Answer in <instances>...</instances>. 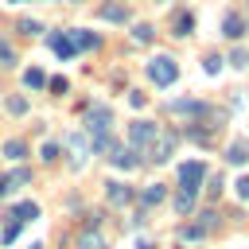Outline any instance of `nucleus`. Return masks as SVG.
<instances>
[{
    "label": "nucleus",
    "mask_w": 249,
    "mask_h": 249,
    "mask_svg": "<svg viewBox=\"0 0 249 249\" xmlns=\"http://www.w3.org/2000/svg\"><path fill=\"white\" fill-rule=\"evenodd\" d=\"M16 233H19V222H16V218H8V226H4V237H0V241H12Z\"/></svg>",
    "instance_id": "2f4dec72"
},
{
    "label": "nucleus",
    "mask_w": 249,
    "mask_h": 249,
    "mask_svg": "<svg viewBox=\"0 0 249 249\" xmlns=\"http://www.w3.org/2000/svg\"><path fill=\"white\" fill-rule=\"evenodd\" d=\"M47 86H51V89H54V93H66V89H70V82H66V78H51V82H47Z\"/></svg>",
    "instance_id": "473e14b6"
},
{
    "label": "nucleus",
    "mask_w": 249,
    "mask_h": 249,
    "mask_svg": "<svg viewBox=\"0 0 249 249\" xmlns=\"http://www.w3.org/2000/svg\"><path fill=\"white\" fill-rule=\"evenodd\" d=\"M198 226H202V230H214V226H218V214H214V210L198 214Z\"/></svg>",
    "instance_id": "bb28decb"
},
{
    "label": "nucleus",
    "mask_w": 249,
    "mask_h": 249,
    "mask_svg": "<svg viewBox=\"0 0 249 249\" xmlns=\"http://www.w3.org/2000/svg\"><path fill=\"white\" fill-rule=\"evenodd\" d=\"M31 249H43V245H31Z\"/></svg>",
    "instance_id": "4c0bfd02"
},
{
    "label": "nucleus",
    "mask_w": 249,
    "mask_h": 249,
    "mask_svg": "<svg viewBox=\"0 0 249 249\" xmlns=\"http://www.w3.org/2000/svg\"><path fill=\"white\" fill-rule=\"evenodd\" d=\"M175 210H179V214L187 218V214L195 210V195H187V191H179V198H175Z\"/></svg>",
    "instance_id": "aec40b11"
},
{
    "label": "nucleus",
    "mask_w": 249,
    "mask_h": 249,
    "mask_svg": "<svg viewBox=\"0 0 249 249\" xmlns=\"http://www.w3.org/2000/svg\"><path fill=\"white\" fill-rule=\"evenodd\" d=\"M156 132H160V128H156L152 121H132V124H128V140H132V148H148Z\"/></svg>",
    "instance_id": "39448f33"
},
{
    "label": "nucleus",
    "mask_w": 249,
    "mask_h": 249,
    "mask_svg": "<svg viewBox=\"0 0 249 249\" xmlns=\"http://www.w3.org/2000/svg\"><path fill=\"white\" fill-rule=\"evenodd\" d=\"M132 39H136V43H148V39H152V27H148V23H136V27H132Z\"/></svg>",
    "instance_id": "a878e982"
},
{
    "label": "nucleus",
    "mask_w": 249,
    "mask_h": 249,
    "mask_svg": "<svg viewBox=\"0 0 249 249\" xmlns=\"http://www.w3.org/2000/svg\"><path fill=\"white\" fill-rule=\"evenodd\" d=\"M226 160H230V163H245V160H249V140H233L230 152H226Z\"/></svg>",
    "instance_id": "f3484780"
},
{
    "label": "nucleus",
    "mask_w": 249,
    "mask_h": 249,
    "mask_svg": "<svg viewBox=\"0 0 249 249\" xmlns=\"http://www.w3.org/2000/svg\"><path fill=\"white\" fill-rule=\"evenodd\" d=\"M191 27H195V16L191 12H175L171 16V35H191Z\"/></svg>",
    "instance_id": "9b49d317"
},
{
    "label": "nucleus",
    "mask_w": 249,
    "mask_h": 249,
    "mask_svg": "<svg viewBox=\"0 0 249 249\" xmlns=\"http://www.w3.org/2000/svg\"><path fill=\"white\" fill-rule=\"evenodd\" d=\"M89 148L93 152H113V136H89Z\"/></svg>",
    "instance_id": "412c9836"
},
{
    "label": "nucleus",
    "mask_w": 249,
    "mask_h": 249,
    "mask_svg": "<svg viewBox=\"0 0 249 249\" xmlns=\"http://www.w3.org/2000/svg\"><path fill=\"white\" fill-rule=\"evenodd\" d=\"M8 218H16V222L23 226V222H31V218H39V206H35V202L27 198V202H19V206H12V214H8Z\"/></svg>",
    "instance_id": "4468645a"
},
{
    "label": "nucleus",
    "mask_w": 249,
    "mask_h": 249,
    "mask_svg": "<svg viewBox=\"0 0 249 249\" xmlns=\"http://www.w3.org/2000/svg\"><path fill=\"white\" fill-rule=\"evenodd\" d=\"M43 160L54 163V160H58V144H43Z\"/></svg>",
    "instance_id": "72a5a7b5"
},
{
    "label": "nucleus",
    "mask_w": 249,
    "mask_h": 249,
    "mask_svg": "<svg viewBox=\"0 0 249 249\" xmlns=\"http://www.w3.org/2000/svg\"><path fill=\"white\" fill-rule=\"evenodd\" d=\"M202 233H206V230H202L198 222H191V226H183V230H179V237H183V241H195V237H202Z\"/></svg>",
    "instance_id": "5701e85b"
},
{
    "label": "nucleus",
    "mask_w": 249,
    "mask_h": 249,
    "mask_svg": "<svg viewBox=\"0 0 249 249\" xmlns=\"http://www.w3.org/2000/svg\"><path fill=\"white\" fill-rule=\"evenodd\" d=\"M113 128V109L109 105H89L86 109V136H109Z\"/></svg>",
    "instance_id": "f03ea898"
},
{
    "label": "nucleus",
    "mask_w": 249,
    "mask_h": 249,
    "mask_svg": "<svg viewBox=\"0 0 249 249\" xmlns=\"http://www.w3.org/2000/svg\"><path fill=\"white\" fill-rule=\"evenodd\" d=\"M105 198H109V206H117V210H121V206H128V202H132V187H124V183H117V179H113V183H105Z\"/></svg>",
    "instance_id": "423d86ee"
},
{
    "label": "nucleus",
    "mask_w": 249,
    "mask_h": 249,
    "mask_svg": "<svg viewBox=\"0 0 249 249\" xmlns=\"http://www.w3.org/2000/svg\"><path fill=\"white\" fill-rule=\"evenodd\" d=\"M230 62H233V66H249V51H245V47H237V51L230 54Z\"/></svg>",
    "instance_id": "cd10ccee"
},
{
    "label": "nucleus",
    "mask_w": 249,
    "mask_h": 249,
    "mask_svg": "<svg viewBox=\"0 0 249 249\" xmlns=\"http://www.w3.org/2000/svg\"><path fill=\"white\" fill-rule=\"evenodd\" d=\"M4 156H8V160H23V156H27V144H23V140H8V144H4Z\"/></svg>",
    "instance_id": "6ab92c4d"
},
{
    "label": "nucleus",
    "mask_w": 249,
    "mask_h": 249,
    "mask_svg": "<svg viewBox=\"0 0 249 249\" xmlns=\"http://www.w3.org/2000/svg\"><path fill=\"white\" fill-rule=\"evenodd\" d=\"M202 179H206V167H202L198 160H191V163H183V167H179V183H183L179 191L198 195V183H202Z\"/></svg>",
    "instance_id": "20e7f679"
},
{
    "label": "nucleus",
    "mask_w": 249,
    "mask_h": 249,
    "mask_svg": "<svg viewBox=\"0 0 249 249\" xmlns=\"http://www.w3.org/2000/svg\"><path fill=\"white\" fill-rule=\"evenodd\" d=\"M8 183H12V187H27V183H31V171H27V167H19V171H12V175H8Z\"/></svg>",
    "instance_id": "4be33fe9"
},
{
    "label": "nucleus",
    "mask_w": 249,
    "mask_h": 249,
    "mask_svg": "<svg viewBox=\"0 0 249 249\" xmlns=\"http://www.w3.org/2000/svg\"><path fill=\"white\" fill-rule=\"evenodd\" d=\"M51 51H54L58 58H74V43H70V31H62V35H51Z\"/></svg>",
    "instance_id": "9d476101"
},
{
    "label": "nucleus",
    "mask_w": 249,
    "mask_h": 249,
    "mask_svg": "<svg viewBox=\"0 0 249 249\" xmlns=\"http://www.w3.org/2000/svg\"><path fill=\"white\" fill-rule=\"evenodd\" d=\"M78 249H105V241H101V237H93V233H82Z\"/></svg>",
    "instance_id": "b1692460"
},
{
    "label": "nucleus",
    "mask_w": 249,
    "mask_h": 249,
    "mask_svg": "<svg viewBox=\"0 0 249 249\" xmlns=\"http://www.w3.org/2000/svg\"><path fill=\"white\" fill-rule=\"evenodd\" d=\"M66 144H70V163L82 167V163H86V136H70Z\"/></svg>",
    "instance_id": "dca6fc26"
},
{
    "label": "nucleus",
    "mask_w": 249,
    "mask_h": 249,
    "mask_svg": "<svg viewBox=\"0 0 249 249\" xmlns=\"http://www.w3.org/2000/svg\"><path fill=\"white\" fill-rule=\"evenodd\" d=\"M163 198H167V187H163V183H152V187H144L140 206H144V210H152V206H160Z\"/></svg>",
    "instance_id": "6e6552de"
},
{
    "label": "nucleus",
    "mask_w": 249,
    "mask_h": 249,
    "mask_svg": "<svg viewBox=\"0 0 249 249\" xmlns=\"http://www.w3.org/2000/svg\"><path fill=\"white\" fill-rule=\"evenodd\" d=\"M70 43H74V51H93V47H97V35H89V31L74 27V31H70Z\"/></svg>",
    "instance_id": "f8f14e48"
},
{
    "label": "nucleus",
    "mask_w": 249,
    "mask_h": 249,
    "mask_svg": "<svg viewBox=\"0 0 249 249\" xmlns=\"http://www.w3.org/2000/svg\"><path fill=\"white\" fill-rule=\"evenodd\" d=\"M148 78H152L156 86H171V82L179 78V62H175L171 54H156V58L148 62Z\"/></svg>",
    "instance_id": "f257e3e1"
},
{
    "label": "nucleus",
    "mask_w": 249,
    "mask_h": 249,
    "mask_svg": "<svg viewBox=\"0 0 249 249\" xmlns=\"http://www.w3.org/2000/svg\"><path fill=\"white\" fill-rule=\"evenodd\" d=\"M19 31H23V35H39L43 23H39V19H19Z\"/></svg>",
    "instance_id": "393cba45"
},
{
    "label": "nucleus",
    "mask_w": 249,
    "mask_h": 249,
    "mask_svg": "<svg viewBox=\"0 0 249 249\" xmlns=\"http://www.w3.org/2000/svg\"><path fill=\"white\" fill-rule=\"evenodd\" d=\"M237 195L249 202V175H245V179H237Z\"/></svg>",
    "instance_id": "c9c22d12"
},
{
    "label": "nucleus",
    "mask_w": 249,
    "mask_h": 249,
    "mask_svg": "<svg viewBox=\"0 0 249 249\" xmlns=\"http://www.w3.org/2000/svg\"><path fill=\"white\" fill-rule=\"evenodd\" d=\"M23 86H27V89H43V86H47V74H43L39 66H31V70H23Z\"/></svg>",
    "instance_id": "a211bd4d"
},
{
    "label": "nucleus",
    "mask_w": 249,
    "mask_h": 249,
    "mask_svg": "<svg viewBox=\"0 0 249 249\" xmlns=\"http://www.w3.org/2000/svg\"><path fill=\"white\" fill-rule=\"evenodd\" d=\"M101 16H105V19H113V23H124V19H128V8H124V4H117V0H109V4H101Z\"/></svg>",
    "instance_id": "2eb2a0df"
},
{
    "label": "nucleus",
    "mask_w": 249,
    "mask_h": 249,
    "mask_svg": "<svg viewBox=\"0 0 249 249\" xmlns=\"http://www.w3.org/2000/svg\"><path fill=\"white\" fill-rule=\"evenodd\" d=\"M128 105H132V109H144V105H148V97H144L140 89H132V93H128Z\"/></svg>",
    "instance_id": "7c9ffc66"
},
{
    "label": "nucleus",
    "mask_w": 249,
    "mask_h": 249,
    "mask_svg": "<svg viewBox=\"0 0 249 249\" xmlns=\"http://www.w3.org/2000/svg\"><path fill=\"white\" fill-rule=\"evenodd\" d=\"M8 109H12V113H23L27 101H23V97H8Z\"/></svg>",
    "instance_id": "f704fd0d"
},
{
    "label": "nucleus",
    "mask_w": 249,
    "mask_h": 249,
    "mask_svg": "<svg viewBox=\"0 0 249 249\" xmlns=\"http://www.w3.org/2000/svg\"><path fill=\"white\" fill-rule=\"evenodd\" d=\"M175 144H179V132H156V136H152V144H148V160L167 163V160L175 156Z\"/></svg>",
    "instance_id": "7ed1b4c3"
},
{
    "label": "nucleus",
    "mask_w": 249,
    "mask_h": 249,
    "mask_svg": "<svg viewBox=\"0 0 249 249\" xmlns=\"http://www.w3.org/2000/svg\"><path fill=\"white\" fill-rule=\"evenodd\" d=\"M171 113H183V117H210V105H202V101H171Z\"/></svg>",
    "instance_id": "0eeeda50"
},
{
    "label": "nucleus",
    "mask_w": 249,
    "mask_h": 249,
    "mask_svg": "<svg viewBox=\"0 0 249 249\" xmlns=\"http://www.w3.org/2000/svg\"><path fill=\"white\" fill-rule=\"evenodd\" d=\"M12 62H16V51L8 43H0V66H12Z\"/></svg>",
    "instance_id": "c85d7f7f"
},
{
    "label": "nucleus",
    "mask_w": 249,
    "mask_h": 249,
    "mask_svg": "<svg viewBox=\"0 0 249 249\" xmlns=\"http://www.w3.org/2000/svg\"><path fill=\"white\" fill-rule=\"evenodd\" d=\"M8 191H12V183H8V175H0V198H4Z\"/></svg>",
    "instance_id": "e433bc0d"
},
{
    "label": "nucleus",
    "mask_w": 249,
    "mask_h": 249,
    "mask_svg": "<svg viewBox=\"0 0 249 249\" xmlns=\"http://www.w3.org/2000/svg\"><path fill=\"white\" fill-rule=\"evenodd\" d=\"M12 4H23V0H12Z\"/></svg>",
    "instance_id": "58836bf2"
},
{
    "label": "nucleus",
    "mask_w": 249,
    "mask_h": 249,
    "mask_svg": "<svg viewBox=\"0 0 249 249\" xmlns=\"http://www.w3.org/2000/svg\"><path fill=\"white\" fill-rule=\"evenodd\" d=\"M202 66H206V74H218V66H222V58H218V54H206V58H202Z\"/></svg>",
    "instance_id": "c756f323"
},
{
    "label": "nucleus",
    "mask_w": 249,
    "mask_h": 249,
    "mask_svg": "<svg viewBox=\"0 0 249 249\" xmlns=\"http://www.w3.org/2000/svg\"><path fill=\"white\" fill-rule=\"evenodd\" d=\"M222 35H226V39H241V35H245V19H241L237 12H230L226 23H222Z\"/></svg>",
    "instance_id": "1a4fd4ad"
},
{
    "label": "nucleus",
    "mask_w": 249,
    "mask_h": 249,
    "mask_svg": "<svg viewBox=\"0 0 249 249\" xmlns=\"http://www.w3.org/2000/svg\"><path fill=\"white\" fill-rule=\"evenodd\" d=\"M113 163L117 167H124V171H132L140 160H136V148H113Z\"/></svg>",
    "instance_id": "ddd939ff"
}]
</instances>
